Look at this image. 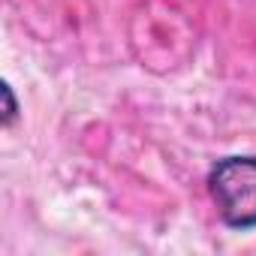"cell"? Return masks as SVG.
Returning a JSON list of instances; mask_svg holds the SVG:
<instances>
[{"label":"cell","instance_id":"cell-1","mask_svg":"<svg viewBox=\"0 0 256 256\" xmlns=\"http://www.w3.org/2000/svg\"><path fill=\"white\" fill-rule=\"evenodd\" d=\"M217 214L232 229H256V157H226L208 175Z\"/></svg>","mask_w":256,"mask_h":256}]
</instances>
